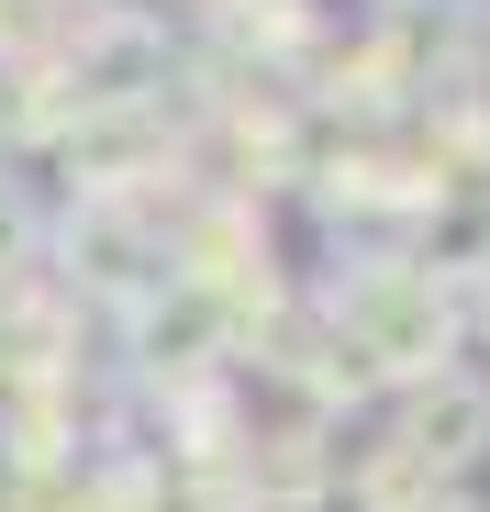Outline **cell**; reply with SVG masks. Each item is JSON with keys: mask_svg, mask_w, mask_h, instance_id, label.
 Returning <instances> with one entry per match:
<instances>
[{"mask_svg": "<svg viewBox=\"0 0 490 512\" xmlns=\"http://www.w3.org/2000/svg\"><path fill=\"white\" fill-rule=\"evenodd\" d=\"M346 334H357V357H379L401 379H446V290L424 268H368L346 290Z\"/></svg>", "mask_w": 490, "mask_h": 512, "instance_id": "1", "label": "cell"}, {"mask_svg": "<svg viewBox=\"0 0 490 512\" xmlns=\"http://www.w3.org/2000/svg\"><path fill=\"white\" fill-rule=\"evenodd\" d=\"M401 457H413V468H468V457H490V390L424 379V390H413V423H401Z\"/></svg>", "mask_w": 490, "mask_h": 512, "instance_id": "2", "label": "cell"}, {"mask_svg": "<svg viewBox=\"0 0 490 512\" xmlns=\"http://www.w3.org/2000/svg\"><path fill=\"white\" fill-rule=\"evenodd\" d=\"M67 268H78V279H101V290H145L168 256H156L112 201H78V223H67Z\"/></svg>", "mask_w": 490, "mask_h": 512, "instance_id": "3", "label": "cell"}, {"mask_svg": "<svg viewBox=\"0 0 490 512\" xmlns=\"http://www.w3.org/2000/svg\"><path fill=\"white\" fill-rule=\"evenodd\" d=\"M23 234H34V212L12 201V179H0V268H12V256H23Z\"/></svg>", "mask_w": 490, "mask_h": 512, "instance_id": "4", "label": "cell"}]
</instances>
